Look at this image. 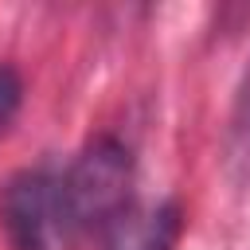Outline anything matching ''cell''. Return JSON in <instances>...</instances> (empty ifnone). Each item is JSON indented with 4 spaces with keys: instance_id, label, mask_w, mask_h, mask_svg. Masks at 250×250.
I'll return each mask as SVG.
<instances>
[{
    "instance_id": "obj_3",
    "label": "cell",
    "mask_w": 250,
    "mask_h": 250,
    "mask_svg": "<svg viewBox=\"0 0 250 250\" xmlns=\"http://www.w3.org/2000/svg\"><path fill=\"white\" fill-rule=\"evenodd\" d=\"M230 164L242 176H250V70L242 74L234 113H230Z\"/></svg>"
},
{
    "instance_id": "obj_4",
    "label": "cell",
    "mask_w": 250,
    "mask_h": 250,
    "mask_svg": "<svg viewBox=\"0 0 250 250\" xmlns=\"http://www.w3.org/2000/svg\"><path fill=\"white\" fill-rule=\"evenodd\" d=\"M20 105H23V78H20L16 66L0 62V133L12 125V117L20 113Z\"/></svg>"
},
{
    "instance_id": "obj_2",
    "label": "cell",
    "mask_w": 250,
    "mask_h": 250,
    "mask_svg": "<svg viewBox=\"0 0 250 250\" xmlns=\"http://www.w3.org/2000/svg\"><path fill=\"white\" fill-rule=\"evenodd\" d=\"M0 223L12 250H55L66 230L59 184L43 172H20L0 195Z\"/></svg>"
},
{
    "instance_id": "obj_1",
    "label": "cell",
    "mask_w": 250,
    "mask_h": 250,
    "mask_svg": "<svg viewBox=\"0 0 250 250\" xmlns=\"http://www.w3.org/2000/svg\"><path fill=\"white\" fill-rule=\"evenodd\" d=\"M129 184H133L129 148L113 137H94L70 164L66 180L59 184L66 227L74 230L109 227L129 203Z\"/></svg>"
}]
</instances>
